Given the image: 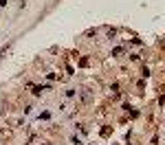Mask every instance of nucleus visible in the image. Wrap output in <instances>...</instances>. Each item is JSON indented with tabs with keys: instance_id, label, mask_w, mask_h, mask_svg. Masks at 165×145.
I'll list each match as a JSON object with an SVG mask.
<instances>
[{
	"instance_id": "obj_1",
	"label": "nucleus",
	"mask_w": 165,
	"mask_h": 145,
	"mask_svg": "<svg viewBox=\"0 0 165 145\" xmlns=\"http://www.w3.org/2000/svg\"><path fill=\"white\" fill-rule=\"evenodd\" d=\"M44 90H51V84H42V86H33V94H42Z\"/></svg>"
},
{
	"instance_id": "obj_3",
	"label": "nucleus",
	"mask_w": 165,
	"mask_h": 145,
	"mask_svg": "<svg viewBox=\"0 0 165 145\" xmlns=\"http://www.w3.org/2000/svg\"><path fill=\"white\" fill-rule=\"evenodd\" d=\"M5 51H7V46H5V48H2V53H0V59H2V55H5Z\"/></svg>"
},
{
	"instance_id": "obj_2",
	"label": "nucleus",
	"mask_w": 165,
	"mask_h": 145,
	"mask_svg": "<svg viewBox=\"0 0 165 145\" xmlns=\"http://www.w3.org/2000/svg\"><path fill=\"white\" fill-rule=\"evenodd\" d=\"M141 75H143V77H148V75H150V68H148V66H143V70H141Z\"/></svg>"
}]
</instances>
